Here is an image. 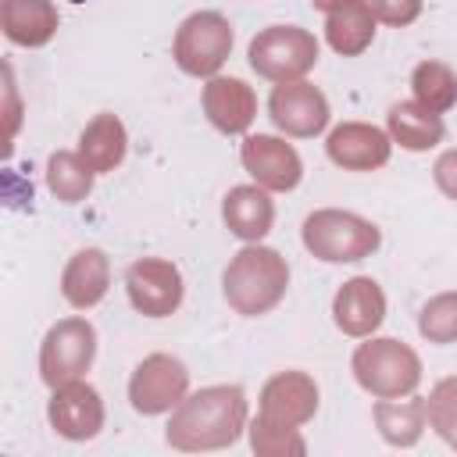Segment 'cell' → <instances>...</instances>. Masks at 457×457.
<instances>
[{
  "mask_svg": "<svg viewBox=\"0 0 457 457\" xmlns=\"http://www.w3.org/2000/svg\"><path fill=\"white\" fill-rule=\"evenodd\" d=\"M250 446L257 457H303L307 453V443L296 425H278L261 414L250 425Z\"/></svg>",
  "mask_w": 457,
  "mask_h": 457,
  "instance_id": "cell-26",
  "label": "cell"
},
{
  "mask_svg": "<svg viewBox=\"0 0 457 457\" xmlns=\"http://www.w3.org/2000/svg\"><path fill=\"white\" fill-rule=\"evenodd\" d=\"M93 168L82 161V154H71V150H57L50 154L46 161V186L57 200L64 204H79L93 193Z\"/></svg>",
  "mask_w": 457,
  "mask_h": 457,
  "instance_id": "cell-24",
  "label": "cell"
},
{
  "mask_svg": "<svg viewBox=\"0 0 457 457\" xmlns=\"http://www.w3.org/2000/svg\"><path fill=\"white\" fill-rule=\"evenodd\" d=\"M428 425L450 450H457V375L439 378L428 393Z\"/></svg>",
  "mask_w": 457,
  "mask_h": 457,
  "instance_id": "cell-28",
  "label": "cell"
},
{
  "mask_svg": "<svg viewBox=\"0 0 457 457\" xmlns=\"http://www.w3.org/2000/svg\"><path fill=\"white\" fill-rule=\"evenodd\" d=\"M353 378L364 393L371 396H407L418 389L421 382V361L418 353L400 343V339H389V336H378V339H368L353 350Z\"/></svg>",
  "mask_w": 457,
  "mask_h": 457,
  "instance_id": "cell-4",
  "label": "cell"
},
{
  "mask_svg": "<svg viewBox=\"0 0 457 457\" xmlns=\"http://www.w3.org/2000/svg\"><path fill=\"white\" fill-rule=\"evenodd\" d=\"M125 293H129V303L143 318H168L182 307L186 286H182V271L171 261L139 257L125 271Z\"/></svg>",
  "mask_w": 457,
  "mask_h": 457,
  "instance_id": "cell-9",
  "label": "cell"
},
{
  "mask_svg": "<svg viewBox=\"0 0 457 457\" xmlns=\"http://www.w3.org/2000/svg\"><path fill=\"white\" fill-rule=\"evenodd\" d=\"M96 357V328L86 318H61L46 328L39 346V375L50 389L68 386L89 371Z\"/></svg>",
  "mask_w": 457,
  "mask_h": 457,
  "instance_id": "cell-6",
  "label": "cell"
},
{
  "mask_svg": "<svg viewBox=\"0 0 457 457\" xmlns=\"http://www.w3.org/2000/svg\"><path fill=\"white\" fill-rule=\"evenodd\" d=\"M325 150H328V161L346 168V171H375V168H382L389 161L393 139L378 125L343 121V125H336L328 132Z\"/></svg>",
  "mask_w": 457,
  "mask_h": 457,
  "instance_id": "cell-14",
  "label": "cell"
},
{
  "mask_svg": "<svg viewBox=\"0 0 457 457\" xmlns=\"http://www.w3.org/2000/svg\"><path fill=\"white\" fill-rule=\"evenodd\" d=\"M268 114L271 121L296 139L318 136L328 125V100L318 86L296 79V82H278L268 96Z\"/></svg>",
  "mask_w": 457,
  "mask_h": 457,
  "instance_id": "cell-10",
  "label": "cell"
},
{
  "mask_svg": "<svg viewBox=\"0 0 457 457\" xmlns=\"http://www.w3.org/2000/svg\"><path fill=\"white\" fill-rule=\"evenodd\" d=\"M46 418H50V425L61 439L82 443V439H93L104 428V400L93 386L75 378V382L54 389Z\"/></svg>",
  "mask_w": 457,
  "mask_h": 457,
  "instance_id": "cell-12",
  "label": "cell"
},
{
  "mask_svg": "<svg viewBox=\"0 0 457 457\" xmlns=\"http://www.w3.org/2000/svg\"><path fill=\"white\" fill-rule=\"evenodd\" d=\"M204 114L218 132L239 136L257 118V96L236 75H211L204 86Z\"/></svg>",
  "mask_w": 457,
  "mask_h": 457,
  "instance_id": "cell-16",
  "label": "cell"
},
{
  "mask_svg": "<svg viewBox=\"0 0 457 457\" xmlns=\"http://www.w3.org/2000/svg\"><path fill=\"white\" fill-rule=\"evenodd\" d=\"M386 125H389V139L400 143L403 150H432L439 139H443V118L428 107H421L418 100H400L389 107L386 114Z\"/></svg>",
  "mask_w": 457,
  "mask_h": 457,
  "instance_id": "cell-21",
  "label": "cell"
},
{
  "mask_svg": "<svg viewBox=\"0 0 457 457\" xmlns=\"http://www.w3.org/2000/svg\"><path fill=\"white\" fill-rule=\"evenodd\" d=\"M411 89H414V100L436 114H443L457 104V75L443 61H421L411 71Z\"/></svg>",
  "mask_w": 457,
  "mask_h": 457,
  "instance_id": "cell-25",
  "label": "cell"
},
{
  "mask_svg": "<svg viewBox=\"0 0 457 457\" xmlns=\"http://www.w3.org/2000/svg\"><path fill=\"white\" fill-rule=\"evenodd\" d=\"M221 218L232 236H239L246 243H261L271 232L275 204L264 186H236V189H228V196L221 204Z\"/></svg>",
  "mask_w": 457,
  "mask_h": 457,
  "instance_id": "cell-20",
  "label": "cell"
},
{
  "mask_svg": "<svg viewBox=\"0 0 457 457\" xmlns=\"http://www.w3.org/2000/svg\"><path fill=\"white\" fill-rule=\"evenodd\" d=\"M371 11H375L378 21H386L393 29H403L421 14V0H371Z\"/></svg>",
  "mask_w": 457,
  "mask_h": 457,
  "instance_id": "cell-29",
  "label": "cell"
},
{
  "mask_svg": "<svg viewBox=\"0 0 457 457\" xmlns=\"http://www.w3.org/2000/svg\"><path fill=\"white\" fill-rule=\"evenodd\" d=\"M4 96H7V150H11L14 129H18V93H14V79H11V68H4Z\"/></svg>",
  "mask_w": 457,
  "mask_h": 457,
  "instance_id": "cell-31",
  "label": "cell"
},
{
  "mask_svg": "<svg viewBox=\"0 0 457 457\" xmlns=\"http://www.w3.org/2000/svg\"><path fill=\"white\" fill-rule=\"evenodd\" d=\"M318 411V386L307 371H278L261 389V418L278 425H303Z\"/></svg>",
  "mask_w": 457,
  "mask_h": 457,
  "instance_id": "cell-15",
  "label": "cell"
},
{
  "mask_svg": "<svg viewBox=\"0 0 457 457\" xmlns=\"http://www.w3.org/2000/svg\"><path fill=\"white\" fill-rule=\"evenodd\" d=\"M57 7L50 0H4L0 29L14 46H46L57 36Z\"/></svg>",
  "mask_w": 457,
  "mask_h": 457,
  "instance_id": "cell-19",
  "label": "cell"
},
{
  "mask_svg": "<svg viewBox=\"0 0 457 457\" xmlns=\"http://www.w3.org/2000/svg\"><path fill=\"white\" fill-rule=\"evenodd\" d=\"M189 396V371L171 353H150L136 364L129 378V403L136 414L154 418L164 411H175Z\"/></svg>",
  "mask_w": 457,
  "mask_h": 457,
  "instance_id": "cell-8",
  "label": "cell"
},
{
  "mask_svg": "<svg viewBox=\"0 0 457 457\" xmlns=\"http://www.w3.org/2000/svg\"><path fill=\"white\" fill-rule=\"evenodd\" d=\"M432 179H436V186H439L443 196L457 200V150L439 154V161H436V168H432Z\"/></svg>",
  "mask_w": 457,
  "mask_h": 457,
  "instance_id": "cell-30",
  "label": "cell"
},
{
  "mask_svg": "<svg viewBox=\"0 0 457 457\" xmlns=\"http://www.w3.org/2000/svg\"><path fill=\"white\" fill-rule=\"evenodd\" d=\"M332 321L346 336H371L386 321V293L371 275L346 278L332 296Z\"/></svg>",
  "mask_w": 457,
  "mask_h": 457,
  "instance_id": "cell-13",
  "label": "cell"
},
{
  "mask_svg": "<svg viewBox=\"0 0 457 457\" xmlns=\"http://www.w3.org/2000/svg\"><path fill=\"white\" fill-rule=\"evenodd\" d=\"M239 161L253 175V182L264 186V189H271V193H289L303 179L300 154L286 139H278V136H264V132L246 136L243 139V150H239Z\"/></svg>",
  "mask_w": 457,
  "mask_h": 457,
  "instance_id": "cell-11",
  "label": "cell"
},
{
  "mask_svg": "<svg viewBox=\"0 0 457 457\" xmlns=\"http://www.w3.org/2000/svg\"><path fill=\"white\" fill-rule=\"evenodd\" d=\"M286 289H289L286 257L271 246H261V243L243 246L221 275L225 303L243 318H261V314L275 311L282 303Z\"/></svg>",
  "mask_w": 457,
  "mask_h": 457,
  "instance_id": "cell-2",
  "label": "cell"
},
{
  "mask_svg": "<svg viewBox=\"0 0 457 457\" xmlns=\"http://www.w3.org/2000/svg\"><path fill=\"white\" fill-rule=\"evenodd\" d=\"M382 232L375 221L353 214V211H339V207H321L314 214L303 218V246L328 264H353L364 261L378 250Z\"/></svg>",
  "mask_w": 457,
  "mask_h": 457,
  "instance_id": "cell-3",
  "label": "cell"
},
{
  "mask_svg": "<svg viewBox=\"0 0 457 457\" xmlns=\"http://www.w3.org/2000/svg\"><path fill=\"white\" fill-rule=\"evenodd\" d=\"M107 286H111V261L104 250L96 246H86L79 250L64 271H61V296L79 307V311H89L96 307L104 296H107Z\"/></svg>",
  "mask_w": 457,
  "mask_h": 457,
  "instance_id": "cell-18",
  "label": "cell"
},
{
  "mask_svg": "<svg viewBox=\"0 0 457 457\" xmlns=\"http://www.w3.org/2000/svg\"><path fill=\"white\" fill-rule=\"evenodd\" d=\"M418 332L428 343H457V289L432 296L418 314Z\"/></svg>",
  "mask_w": 457,
  "mask_h": 457,
  "instance_id": "cell-27",
  "label": "cell"
},
{
  "mask_svg": "<svg viewBox=\"0 0 457 457\" xmlns=\"http://www.w3.org/2000/svg\"><path fill=\"white\" fill-rule=\"evenodd\" d=\"M232 54V25L218 11H196L189 14L171 43V57L186 75H214Z\"/></svg>",
  "mask_w": 457,
  "mask_h": 457,
  "instance_id": "cell-7",
  "label": "cell"
},
{
  "mask_svg": "<svg viewBox=\"0 0 457 457\" xmlns=\"http://www.w3.org/2000/svg\"><path fill=\"white\" fill-rule=\"evenodd\" d=\"M68 4H86V0H68Z\"/></svg>",
  "mask_w": 457,
  "mask_h": 457,
  "instance_id": "cell-32",
  "label": "cell"
},
{
  "mask_svg": "<svg viewBox=\"0 0 457 457\" xmlns=\"http://www.w3.org/2000/svg\"><path fill=\"white\" fill-rule=\"evenodd\" d=\"M250 68L268 82H296L318 64V39L300 25H271L250 39Z\"/></svg>",
  "mask_w": 457,
  "mask_h": 457,
  "instance_id": "cell-5",
  "label": "cell"
},
{
  "mask_svg": "<svg viewBox=\"0 0 457 457\" xmlns=\"http://www.w3.org/2000/svg\"><path fill=\"white\" fill-rule=\"evenodd\" d=\"M246 428V393L239 386H207L186 396L168 421V446L182 453L221 450L239 439Z\"/></svg>",
  "mask_w": 457,
  "mask_h": 457,
  "instance_id": "cell-1",
  "label": "cell"
},
{
  "mask_svg": "<svg viewBox=\"0 0 457 457\" xmlns=\"http://www.w3.org/2000/svg\"><path fill=\"white\" fill-rule=\"evenodd\" d=\"M125 150H129V132L118 114H96L79 136V154L96 175L114 171L125 161Z\"/></svg>",
  "mask_w": 457,
  "mask_h": 457,
  "instance_id": "cell-22",
  "label": "cell"
},
{
  "mask_svg": "<svg viewBox=\"0 0 457 457\" xmlns=\"http://www.w3.org/2000/svg\"><path fill=\"white\" fill-rule=\"evenodd\" d=\"M375 425L382 432L386 443L393 446H414L428 425V400L421 396H411L400 400V396H382L375 403Z\"/></svg>",
  "mask_w": 457,
  "mask_h": 457,
  "instance_id": "cell-23",
  "label": "cell"
},
{
  "mask_svg": "<svg viewBox=\"0 0 457 457\" xmlns=\"http://www.w3.org/2000/svg\"><path fill=\"white\" fill-rule=\"evenodd\" d=\"M318 11H325V39L336 54L357 57L375 39V11L368 0H314Z\"/></svg>",
  "mask_w": 457,
  "mask_h": 457,
  "instance_id": "cell-17",
  "label": "cell"
}]
</instances>
